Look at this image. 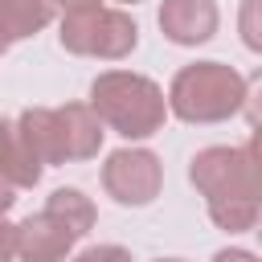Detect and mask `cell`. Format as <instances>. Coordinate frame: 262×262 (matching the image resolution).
Returning <instances> with one entry per match:
<instances>
[{
    "mask_svg": "<svg viewBox=\"0 0 262 262\" xmlns=\"http://www.w3.org/2000/svg\"><path fill=\"white\" fill-rule=\"evenodd\" d=\"M160 29L172 45H205L217 33V4L213 0H164Z\"/></svg>",
    "mask_w": 262,
    "mask_h": 262,
    "instance_id": "obj_8",
    "label": "cell"
},
{
    "mask_svg": "<svg viewBox=\"0 0 262 262\" xmlns=\"http://www.w3.org/2000/svg\"><path fill=\"white\" fill-rule=\"evenodd\" d=\"M12 201H16V184H12V180H4V176H0V217H4V213H8V209H12Z\"/></svg>",
    "mask_w": 262,
    "mask_h": 262,
    "instance_id": "obj_16",
    "label": "cell"
},
{
    "mask_svg": "<svg viewBox=\"0 0 262 262\" xmlns=\"http://www.w3.org/2000/svg\"><path fill=\"white\" fill-rule=\"evenodd\" d=\"M160 184H164V172H160L156 151H147V147L111 151L106 164H102V188L119 205H131V209L151 205L156 192H160Z\"/></svg>",
    "mask_w": 262,
    "mask_h": 262,
    "instance_id": "obj_5",
    "label": "cell"
},
{
    "mask_svg": "<svg viewBox=\"0 0 262 262\" xmlns=\"http://www.w3.org/2000/svg\"><path fill=\"white\" fill-rule=\"evenodd\" d=\"M188 180L209 205L213 225L242 233L258 225L262 213V164L250 147H205L192 156Z\"/></svg>",
    "mask_w": 262,
    "mask_h": 262,
    "instance_id": "obj_1",
    "label": "cell"
},
{
    "mask_svg": "<svg viewBox=\"0 0 262 262\" xmlns=\"http://www.w3.org/2000/svg\"><path fill=\"white\" fill-rule=\"evenodd\" d=\"M8 45H12V37H8V33H4V29H0V53H4V49H8Z\"/></svg>",
    "mask_w": 262,
    "mask_h": 262,
    "instance_id": "obj_20",
    "label": "cell"
},
{
    "mask_svg": "<svg viewBox=\"0 0 262 262\" xmlns=\"http://www.w3.org/2000/svg\"><path fill=\"white\" fill-rule=\"evenodd\" d=\"M41 168H45V160L33 151V143L20 135V127L4 119L0 123V176L12 180L16 188H33L41 180Z\"/></svg>",
    "mask_w": 262,
    "mask_h": 262,
    "instance_id": "obj_9",
    "label": "cell"
},
{
    "mask_svg": "<svg viewBox=\"0 0 262 262\" xmlns=\"http://www.w3.org/2000/svg\"><path fill=\"white\" fill-rule=\"evenodd\" d=\"M74 262H131V254H127L123 246H90V250H82Z\"/></svg>",
    "mask_w": 262,
    "mask_h": 262,
    "instance_id": "obj_14",
    "label": "cell"
},
{
    "mask_svg": "<svg viewBox=\"0 0 262 262\" xmlns=\"http://www.w3.org/2000/svg\"><path fill=\"white\" fill-rule=\"evenodd\" d=\"M53 119H57V164L98 156L106 131H102V119L90 102H66L53 111Z\"/></svg>",
    "mask_w": 262,
    "mask_h": 262,
    "instance_id": "obj_6",
    "label": "cell"
},
{
    "mask_svg": "<svg viewBox=\"0 0 262 262\" xmlns=\"http://www.w3.org/2000/svg\"><path fill=\"white\" fill-rule=\"evenodd\" d=\"M242 115L254 123V127H262V70L246 82V98H242Z\"/></svg>",
    "mask_w": 262,
    "mask_h": 262,
    "instance_id": "obj_13",
    "label": "cell"
},
{
    "mask_svg": "<svg viewBox=\"0 0 262 262\" xmlns=\"http://www.w3.org/2000/svg\"><path fill=\"white\" fill-rule=\"evenodd\" d=\"M57 4H61L66 12H82V8H98L102 0H57Z\"/></svg>",
    "mask_w": 262,
    "mask_h": 262,
    "instance_id": "obj_18",
    "label": "cell"
},
{
    "mask_svg": "<svg viewBox=\"0 0 262 262\" xmlns=\"http://www.w3.org/2000/svg\"><path fill=\"white\" fill-rule=\"evenodd\" d=\"M16 258V225L0 217V262H12Z\"/></svg>",
    "mask_w": 262,
    "mask_h": 262,
    "instance_id": "obj_15",
    "label": "cell"
},
{
    "mask_svg": "<svg viewBox=\"0 0 262 262\" xmlns=\"http://www.w3.org/2000/svg\"><path fill=\"white\" fill-rule=\"evenodd\" d=\"M90 106L123 139H147V135H156L164 127V115H168L164 90L151 78L127 74V70L98 74L94 86H90Z\"/></svg>",
    "mask_w": 262,
    "mask_h": 262,
    "instance_id": "obj_2",
    "label": "cell"
},
{
    "mask_svg": "<svg viewBox=\"0 0 262 262\" xmlns=\"http://www.w3.org/2000/svg\"><path fill=\"white\" fill-rule=\"evenodd\" d=\"M61 45L78 57H106V61H119L127 57L135 45H139V29L127 12L119 8H82V12H66L61 16Z\"/></svg>",
    "mask_w": 262,
    "mask_h": 262,
    "instance_id": "obj_4",
    "label": "cell"
},
{
    "mask_svg": "<svg viewBox=\"0 0 262 262\" xmlns=\"http://www.w3.org/2000/svg\"><path fill=\"white\" fill-rule=\"evenodd\" d=\"M246 78L225 61H192L172 78L168 111L184 123H225L242 111Z\"/></svg>",
    "mask_w": 262,
    "mask_h": 262,
    "instance_id": "obj_3",
    "label": "cell"
},
{
    "mask_svg": "<svg viewBox=\"0 0 262 262\" xmlns=\"http://www.w3.org/2000/svg\"><path fill=\"white\" fill-rule=\"evenodd\" d=\"M246 147H250V156L262 164V127H254V135H250V143H246Z\"/></svg>",
    "mask_w": 262,
    "mask_h": 262,
    "instance_id": "obj_19",
    "label": "cell"
},
{
    "mask_svg": "<svg viewBox=\"0 0 262 262\" xmlns=\"http://www.w3.org/2000/svg\"><path fill=\"white\" fill-rule=\"evenodd\" d=\"M160 262H180V258H160Z\"/></svg>",
    "mask_w": 262,
    "mask_h": 262,
    "instance_id": "obj_22",
    "label": "cell"
},
{
    "mask_svg": "<svg viewBox=\"0 0 262 262\" xmlns=\"http://www.w3.org/2000/svg\"><path fill=\"white\" fill-rule=\"evenodd\" d=\"M57 0H0V29L20 41V37H33L37 29H45L53 16H57Z\"/></svg>",
    "mask_w": 262,
    "mask_h": 262,
    "instance_id": "obj_10",
    "label": "cell"
},
{
    "mask_svg": "<svg viewBox=\"0 0 262 262\" xmlns=\"http://www.w3.org/2000/svg\"><path fill=\"white\" fill-rule=\"evenodd\" d=\"M78 233L70 225H61L49 209H41L37 217H25L16 225V258L20 262H61L74 250Z\"/></svg>",
    "mask_w": 262,
    "mask_h": 262,
    "instance_id": "obj_7",
    "label": "cell"
},
{
    "mask_svg": "<svg viewBox=\"0 0 262 262\" xmlns=\"http://www.w3.org/2000/svg\"><path fill=\"white\" fill-rule=\"evenodd\" d=\"M258 237H262V217H258Z\"/></svg>",
    "mask_w": 262,
    "mask_h": 262,
    "instance_id": "obj_21",
    "label": "cell"
},
{
    "mask_svg": "<svg viewBox=\"0 0 262 262\" xmlns=\"http://www.w3.org/2000/svg\"><path fill=\"white\" fill-rule=\"evenodd\" d=\"M123 4H135V0H123Z\"/></svg>",
    "mask_w": 262,
    "mask_h": 262,
    "instance_id": "obj_23",
    "label": "cell"
},
{
    "mask_svg": "<svg viewBox=\"0 0 262 262\" xmlns=\"http://www.w3.org/2000/svg\"><path fill=\"white\" fill-rule=\"evenodd\" d=\"M213 262H258V258H254L250 250H217Z\"/></svg>",
    "mask_w": 262,
    "mask_h": 262,
    "instance_id": "obj_17",
    "label": "cell"
},
{
    "mask_svg": "<svg viewBox=\"0 0 262 262\" xmlns=\"http://www.w3.org/2000/svg\"><path fill=\"white\" fill-rule=\"evenodd\" d=\"M45 209H49L61 225H70L78 237H86V233H90V225H94V201H90V196H82L78 188H53V192H49V201H45Z\"/></svg>",
    "mask_w": 262,
    "mask_h": 262,
    "instance_id": "obj_11",
    "label": "cell"
},
{
    "mask_svg": "<svg viewBox=\"0 0 262 262\" xmlns=\"http://www.w3.org/2000/svg\"><path fill=\"white\" fill-rule=\"evenodd\" d=\"M237 33H242L246 49L262 53V0H242V8H237Z\"/></svg>",
    "mask_w": 262,
    "mask_h": 262,
    "instance_id": "obj_12",
    "label": "cell"
}]
</instances>
